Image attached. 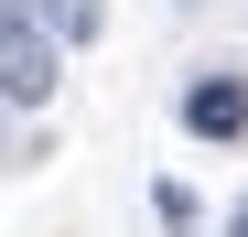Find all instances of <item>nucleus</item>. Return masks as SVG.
<instances>
[{
    "instance_id": "f257e3e1",
    "label": "nucleus",
    "mask_w": 248,
    "mask_h": 237,
    "mask_svg": "<svg viewBox=\"0 0 248 237\" xmlns=\"http://www.w3.org/2000/svg\"><path fill=\"white\" fill-rule=\"evenodd\" d=\"M54 75L65 65H54V32L44 22H11V32H0V97H11V108H44Z\"/></svg>"
},
{
    "instance_id": "f03ea898",
    "label": "nucleus",
    "mask_w": 248,
    "mask_h": 237,
    "mask_svg": "<svg viewBox=\"0 0 248 237\" xmlns=\"http://www.w3.org/2000/svg\"><path fill=\"white\" fill-rule=\"evenodd\" d=\"M184 130L194 140H237L248 130V87H237V75H194V87H184Z\"/></svg>"
},
{
    "instance_id": "7ed1b4c3",
    "label": "nucleus",
    "mask_w": 248,
    "mask_h": 237,
    "mask_svg": "<svg viewBox=\"0 0 248 237\" xmlns=\"http://www.w3.org/2000/svg\"><path fill=\"white\" fill-rule=\"evenodd\" d=\"M108 11H97V0H44V32H65V44H87V32H97Z\"/></svg>"
},
{
    "instance_id": "20e7f679",
    "label": "nucleus",
    "mask_w": 248,
    "mask_h": 237,
    "mask_svg": "<svg viewBox=\"0 0 248 237\" xmlns=\"http://www.w3.org/2000/svg\"><path fill=\"white\" fill-rule=\"evenodd\" d=\"M11 22H32V0H0V32H11Z\"/></svg>"
},
{
    "instance_id": "39448f33",
    "label": "nucleus",
    "mask_w": 248,
    "mask_h": 237,
    "mask_svg": "<svg viewBox=\"0 0 248 237\" xmlns=\"http://www.w3.org/2000/svg\"><path fill=\"white\" fill-rule=\"evenodd\" d=\"M227 237H248V205H237V216H227Z\"/></svg>"
}]
</instances>
